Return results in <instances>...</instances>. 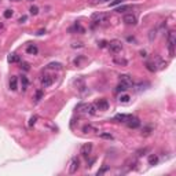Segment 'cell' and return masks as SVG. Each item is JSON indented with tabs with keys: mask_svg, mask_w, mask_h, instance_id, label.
<instances>
[{
	"mask_svg": "<svg viewBox=\"0 0 176 176\" xmlns=\"http://www.w3.org/2000/svg\"><path fill=\"white\" fill-rule=\"evenodd\" d=\"M109 18H110V14H107V13H95V14H92V17H91V19L96 23H103Z\"/></svg>",
	"mask_w": 176,
	"mask_h": 176,
	"instance_id": "cell-1",
	"label": "cell"
},
{
	"mask_svg": "<svg viewBox=\"0 0 176 176\" xmlns=\"http://www.w3.org/2000/svg\"><path fill=\"white\" fill-rule=\"evenodd\" d=\"M175 43H176V33L174 30H171L168 33V47H169V54H171V57L175 55Z\"/></svg>",
	"mask_w": 176,
	"mask_h": 176,
	"instance_id": "cell-2",
	"label": "cell"
},
{
	"mask_svg": "<svg viewBox=\"0 0 176 176\" xmlns=\"http://www.w3.org/2000/svg\"><path fill=\"white\" fill-rule=\"evenodd\" d=\"M109 50L113 54H118L120 51L122 50V43L120 40H111L109 43Z\"/></svg>",
	"mask_w": 176,
	"mask_h": 176,
	"instance_id": "cell-3",
	"label": "cell"
},
{
	"mask_svg": "<svg viewBox=\"0 0 176 176\" xmlns=\"http://www.w3.org/2000/svg\"><path fill=\"white\" fill-rule=\"evenodd\" d=\"M78 168H80V160L77 157L72 158V161L69 164V174H76Z\"/></svg>",
	"mask_w": 176,
	"mask_h": 176,
	"instance_id": "cell-4",
	"label": "cell"
},
{
	"mask_svg": "<svg viewBox=\"0 0 176 176\" xmlns=\"http://www.w3.org/2000/svg\"><path fill=\"white\" fill-rule=\"evenodd\" d=\"M120 83L125 84L127 87H134V80L130 74H121L120 76Z\"/></svg>",
	"mask_w": 176,
	"mask_h": 176,
	"instance_id": "cell-5",
	"label": "cell"
},
{
	"mask_svg": "<svg viewBox=\"0 0 176 176\" xmlns=\"http://www.w3.org/2000/svg\"><path fill=\"white\" fill-rule=\"evenodd\" d=\"M95 107L98 110H107L109 109V103H107L106 99H99V101L95 103Z\"/></svg>",
	"mask_w": 176,
	"mask_h": 176,
	"instance_id": "cell-6",
	"label": "cell"
},
{
	"mask_svg": "<svg viewBox=\"0 0 176 176\" xmlns=\"http://www.w3.org/2000/svg\"><path fill=\"white\" fill-rule=\"evenodd\" d=\"M127 125L130 128H138L140 125V121H139V118H136V117H130L128 118V121H127Z\"/></svg>",
	"mask_w": 176,
	"mask_h": 176,
	"instance_id": "cell-7",
	"label": "cell"
},
{
	"mask_svg": "<svg viewBox=\"0 0 176 176\" xmlns=\"http://www.w3.org/2000/svg\"><path fill=\"white\" fill-rule=\"evenodd\" d=\"M124 22L127 23V25H136V17H135L134 14H125Z\"/></svg>",
	"mask_w": 176,
	"mask_h": 176,
	"instance_id": "cell-8",
	"label": "cell"
},
{
	"mask_svg": "<svg viewBox=\"0 0 176 176\" xmlns=\"http://www.w3.org/2000/svg\"><path fill=\"white\" fill-rule=\"evenodd\" d=\"M91 151H92V143H86V145H83V147H81V154H83L84 157H88V155L91 154Z\"/></svg>",
	"mask_w": 176,
	"mask_h": 176,
	"instance_id": "cell-9",
	"label": "cell"
},
{
	"mask_svg": "<svg viewBox=\"0 0 176 176\" xmlns=\"http://www.w3.org/2000/svg\"><path fill=\"white\" fill-rule=\"evenodd\" d=\"M83 132H86V134H96V132H98V128H96L95 125L87 124L83 127Z\"/></svg>",
	"mask_w": 176,
	"mask_h": 176,
	"instance_id": "cell-10",
	"label": "cell"
},
{
	"mask_svg": "<svg viewBox=\"0 0 176 176\" xmlns=\"http://www.w3.org/2000/svg\"><path fill=\"white\" fill-rule=\"evenodd\" d=\"M90 106H91V105H88V103H80V105L76 106V110H77L78 113H88Z\"/></svg>",
	"mask_w": 176,
	"mask_h": 176,
	"instance_id": "cell-11",
	"label": "cell"
},
{
	"mask_svg": "<svg viewBox=\"0 0 176 176\" xmlns=\"http://www.w3.org/2000/svg\"><path fill=\"white\" fill-rule=\"evenodd\" d=\"M52 84V77L51 76H43V78H42V86L44 88H47V87H50Z\"/></svg>",
	"mask_w": 176,
	"mask_h": 176,
	"instance_id": "cell-12",
	"label": "cell"
},
{
	"mask_svg": "<svg viewBox=\"0 0 176 176\" xmlns=\"http://www.w3.org/2000/svg\"><path fill=\"white\" fill-rule=\"evenodd\" d=\"M131 116H127V114H117L116 117H114V120H118V121H122V122H127L128 118H130Z\"/></svg>",
	"mask_w": 176,
	"mask_h": 176,
	"instance_id": "cell-13",
	"label": "cell"
},
{
	"mask_svg": "<svg viewBox=\"0 0 176 176\" xmlns=\"http://www.w3.org/2000/svg\"><path fill=\"white\" fill-rule=\"evenodd\" d=\"M17 83H18L17 77H15V76H13V77H11V80H10V88H11V91H15L17 90Z\"/></svg>",
	"mask_w": 176,
	"mask_h": 176,
	"instance_id": "cell-14",
	"label": "cell"
},
{
	"mask_svg": "<svg viewBox=\"0 0 176 176\" xmlns=\"http://www.w3.org/2000/svg\"><path fill=\"white\" fill-rule=\"evenodd\" d=\"M37 51H39V50H37L36 46H29L28 48H26V52H28V54H30V55H36Z\"/></svg>",
	"mask_w": 176,
	"mask_h": 176,
	"instance_id": "cell-15",
	"label": "cell"
},
{
	"mask_svg": "<svg viewBox=\"0 0 176 176\" xmlns=\"http://www.w3.org/2000/svg\"><path fill=\"white\" fill-rule=\"evenodd\" d=\"M8 62H11V63L19 62V57H18V55H15V54H11V55H8Z\"/></svg>",
	"mask_w": 176,
	"mask_h": 176,
	"instance_id": "cell-16",
	"label": "cell"
},
{
	"mask_svg": "<svg viewBox=\"0 0 176 176\" xmlns=\"http://www.w3.org/2000/svg\"><path fill=\"white\" fill-rule=\"evenodd\" d=\"M146 67H147L149 72H155V70H157V66H155L154 62H147L146 63Z\"/></svg>",
	"mask_w": 176,
	"mask_h": 176,
	"instance_id": "cell-17",
	"label": "cell"
},
{
	"mask_svg": "<svg viewBox=\"0 0 176 176\" xmlns=\"http://www.w3.org/2000/svg\"><path fill=\"white\" fill-rule=\"evenodd\" d=\"M128 88H130V87H127V86H125V84L120 83V84H118V86H117V88H116V91H117V92H124V91H127V90H128Z\"/></svg>",
	"mask_w": 176,
	"mask_h": 176,
	"instance_id": "cell-18",
	"label": "cell"
},
{
	"mask_svg": "<svg viewBox=\"0 0 176 176\" xmlns=\"http://www.w3.org/2000/svg\"><path fill=\"white\" fill-rule=\"evenodd\" d=\"M157 162H158V157L154 154H151L150 157H149V164H150V165H155Z\"/></svg>",
	"mask_w": 176,
	"mask_h": 176,
	"instance_id": "cell-19",
	"label": "cell"
},
{
	"mask_svg": "<svg viewBox=\"0 0 176 176\" xmlns=\"http://www.w3.org/2000/svg\"><path fill=\"white\" fill-rule=\"evenodd\" d=\"M145 87H149V83H139L135 86V90L136 91H143L145 90Z\"/></svg>",
	"mask_w": 176,
	"mask_h": 176,
	"instance_id": "cell-20",
	"label": "cell"
},
{
	"mask_svg": "<svg viewBox=\"0 0 176 176\" xmlns=\"http://www.w3.org/2000/svg\"><path fill=\"white\" fill-rule=\"evenodd\" d=\"M21 83H22V90L25 91L26 88H28V86H29V80L25 77V76H22V78H21Z\"/></svg>",
	"mask_w": 176,
	"mask_h": 176,
	"instance_id": "cell-21",
	"label": "cell"
},
{
	"mask_svg": "<svg viewBox=\"0 0 176 176\" xmlns=\"http://www.w3.org/2000/svg\"><path fill=\"white\" fill-rule=\"evenodd\" d=\"M114 62L118 63V65H127V59H124V58H114Z\"/></svg>",
	"mask_w": 176,
	"mask_h": 176,
	"instance_id": "cell-22",
	"label": "cell"
},
{
	"mask_svg": "<svg viewBox=\"0 0 176 176\" xmlns=\"http://www.w3.org/2000/svg\"><path fill=\"white\" fill-rule=\"evenodd\" d=\"M127 10H131V6H121V7H118L117 8V13H124V11H127Z\"/></svg>",
	"mask_w": 176,
	"mask_h": 176,
	"instance_id": "cell-23",
	"label": "cell"
},
{
	"mask_svg": "<svg viewBox=\"0 0 176 176\" xmlns=\"http://www.w3.org/2000/svg\"><path fill=\"white\" fill-rule=\"evenodd\" d=\"M130 96H128V95H122V96H120V99H118V101L120 102H121V103H128V102H130Z\"/></svg>",
	"mask_w": 176,
	"mask_h": 176,
	"instance_id": "cell-24",
	"label": "cell"
},
{
	"mask_svg": "<svg viewBox=\"0 0 176 176\" xmlns=\"http://www.w3.org/2000/svg\"><path fill=\"white\" fill-rule=\"evenodd\" d=\"M61 66H62V65H61V63H55V62H52V63H50V65H48V69H61Z\"/></svg>",
	"mask_w": 176,
	"mask_h": 176,
	"instance_id": "cell-25",
	"label": "cell"
},
{
	"mask_svg": "<svg viewBox=\"0 0 176 176\" xmlns=\"http://www.w3.org/2000/svg\"><path fill=\"white\" fill-rule=\"evenodd\" d=\"M150 132H151V127H146V128H143L142 135H143V136H149V135H150Z\"/></svg>",
	"mask_w": 176,
	"mask_h": 176,
	"instance_id": "cell-26",
	"label": "cell"
},
{
	"mask_svg": "<svg viewBox=\"0 0 176 176\" xmlns=\"http://www.w3.org/2000/svg\"><path fill=\"white\" fill-rule=\"evenodd\" d=\"M30 14L32 15H37V14H39V8H37L36 6H32L30 7Z\"/></svg>",
	"mask_w": 176,
	"mask_h": 176,
	"instance_id": "cell-27",
	"label": "cell"
},
{
	"mask_svg": "<svg viewBox=\"0 0 176 176\" xmlns=\"http://www.w3.org/2000/svg\"><path fill=\"white\" fill-rule=\"evenodd\" d=\"M13 14H14L13 10H6L4 11V18H11V17H13Z\"/></svg>",
	"mask_w": 176,
	"mask_h": 176,
	"instance_id": "cell-28",
	"label": "cell"
},
{
	"mask_svg": "<svg viewBox=\"0 0 176 176\" xmlns=\"http://www.w3.org/2000/svg\"><path fill=\"white\" fill-rule=\"evenodd\" d=\"M107 169H109V168H107V166H106V165H105V166H102V168H101V169H99V171H98V172H96V175H98V176L103 175V174H105V172H106V171H107Z\"/></svg>",
	"mask_w": 176,
	"mask_h": 176,
	"instance_id": "cell-29",
	"label": "cell"
},
{
	"mask_svg": "<svg viewBox=\"0 0 176 176\" xmlns=\"http://www.w3.org/2000/svg\"><path fill=\"white\" fill-rule=\"evenodd\" d=\"M36 121H37V117L36 116L30 117V120H29V125H30V127H33V125L36 124Z\"/></svg>",
	"mask_w": 176,
	"mask_h": 176,
	"instance_id": "cell-30",
	"label": "cell"
},
{
	"mask_svg": "<svg viewBox=\"0 0 176 176\" xmlns=\"http://www.w3.org/2000/svg\"><path fill=\"white\" fill-rule=\"evenodd\" d=\"M74 29H76V30H78V32H81V33H84V28H83V26H80L78 23H76V25H74Z\"/></svg>",
	"mask_w": 176,
	"mask_h": 176,
	"instance_id": "cell-31",
	"label": "cell"
},
{
	"mask_svg": "<svg viewBox=\"0 0 176 176\" xmlns=\"http://www.w3.org/2000/svg\"><path fill=\"white\" fill-rule=\"evenodd\" d=\"M101 138H103V139H113V136L110 134H102Z\"/></svg>",
	"mask_w": 176,
	"mask_h": 176,
	"instance_id": "cell-32",
	"label": "cell"
},
{
	"mask_svg": "<svg viewBox=\"0 0 176 176\" xmlns=\"http://www.w3.org/2000/svg\"><path fill=\"white\" fill-rule=\"evenodd\" d=\"M42 96H43V92H42V91H37V92H36V101H40Z\"/></svg>",
	"mask_w": 176,
	"mask_h": 176,
	"instance_id": "cell-33",
	"label": "cell"
},
{
	"mask_svg": "<svg viewBox=\"0 0 176 176\" xmlns=\"http://www.w3.org/2000/svg\"><path fill=\"white\" fill-rule=\"evenodd\" d=\"M21 67H22V69H23V70H29V63H26V62H23V63H22V66H21Z\"/></svg>",
	"mask_w": 176,
	"mask_h": 176,
	"instance_id": "cell-34",
	"label": "cell"
},
{
	"mask_svg": "<svg viewBox=\"0 0 176 176\" xmlns=\"http://www.w3.org/2000/svg\"><path fill=\"white\" fill-rule=\"evenodd\" d=\"M26 21V15H23V17H21V18H19V21L18 22H21V23H23Z\"/></svg>",
	"mask_w": 176,
	"mask_h": 176,
	"instance_id": "cell-35",
	"label": "cell"
},
{
	"mask_svg": "<svg viewBox=\"0 0 176 176\" xmlns=\"http://www.w3.org/2000/svg\"><path fill=\"white\" fill-rule=\"evenodd\" d=\"M122 0H114L113 3H111V6H116V4H118V3H121Z\"/></svg>",
	"mask_w": 176,
	"mask_h": 176,
	"instance_id": "cell-36",
	"label": "cell"
},
{
	"mask_svg": "<svg viewBox=\"0 0 176 176\" xmlns=\"http://www.w3.org/2000/svg\"><path fill=\"white\" fill-rule=\"evenodd\" d=\"M106 42H101V47H106Z\"/></svg>",
	"mask_w": 176,
	"mask_h": 176,
	"instance_id": "cell-37",
	"label": "cell"
},
{
	"mask_svg": "<svg viewBox=\"0 0 176 176\" xmlns=\"http://www.w3.org/2000/svg\"><path fill=\"white\" fill-rule=\"evenodd\" d=\"M3 28V23H0V29H2Z\"/></svg>",
	"mask_w": 176,
	"mask_h": 176,
	"instance_id": "cell-38",
	"label": "cell"
},
{
	"mask_svg": "<svg viewBox=\"0 0 176 176\" xmlns=\"http://www.w3.org/2000/svg\"><path fill=\"white\" fill-rule=\"evenodd\" d=\"M13 2H19V0H13Z\"/></svg>",
	"mask_w": 176,
	"mask_h": 176,
	"instance_id": "cell-39",
	"label": "cell"
}]
</instances>
